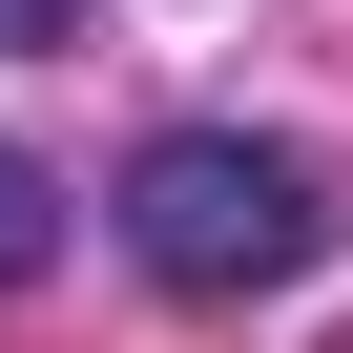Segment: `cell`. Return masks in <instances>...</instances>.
<instances>
[{
	"label": "cell",
	"mask_w": 353,
	"mask_h": 353,
	"mask_svg": "<svg viewBox=\"0 0 353 353\" xmlns=\"http://www.w3.org/2000/svg\"><path fill=\"white\" fill-rule=\"evenodd\" d=\"M332 250V166L312 145H250V125H166L145 166H125V270L145 291H291Z\"/></svg>",
	"instance_id": "1"
},
{
	"label": "cell",
	"mask_w": 353,
	"mask_h": 353,
	"mask_svg": "<svg viewBox=\"0 0 353 353\" xmlns=\"http://www.w3.org/2000/svg\"><path fill=\"white\" fill-rule=\"evenodd\" d=\"M83 42V0H0V63H63Z\"/></svg>",
	"instance_id": "3"
},
{
	"label": "cell",
	"mask_w": 353,
	"mask_h": 353,
	"mask_svg": "<svg viewBox=\"0 0 353 353\" xmlns=\"http://www.w3.org/2000/svg\"><path fill=\"white\" fill-rule=\"evenodd\" d=\"M42 250H63V188H42V145H0V291H21Z\"/></svg>",
	"instance_id": "2"
}]
</instances>
